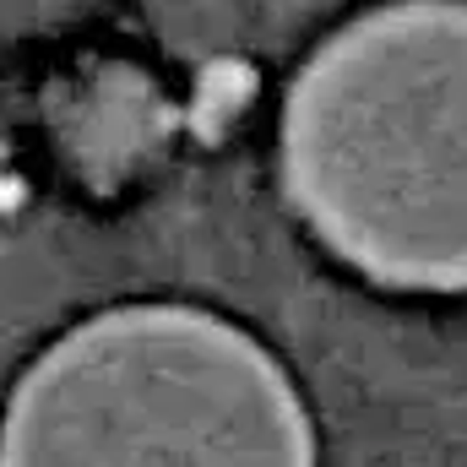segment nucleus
I'll list each match as a JSON object with an SVG mask.
<instances>
[{
    "label": "nucleus",
    "instance_id": "f257e3e1",
    "mask_svg": "<svg viewBox=\"0 0 467 467\" xmlns=\"http://www.w3.org/2000/svg\"><path fill=\"white\" fill-rule=\"evenodd\" d=\"M283 185L369 283L467 294V0L380 5L305 60Z\"/></svg>",
    "mask_w": 467,
    "mask_h": 467
},
{
    "label": "nucleus",
    "instance_id": "f03ea898",
    "mask_svg": "<svg viewBox=\"0 0 467 467\" xmlns=\"http://www.w3.org/2000/svg\"><path fill=\"white\" fill-rule=\"evenodd\" d=\"M5 462H310L316 430L277 358L185 305H125L11 391Z\"/></svg>",
    "mask_w": 467,
    "mask_h": 467
}]
</instances>
